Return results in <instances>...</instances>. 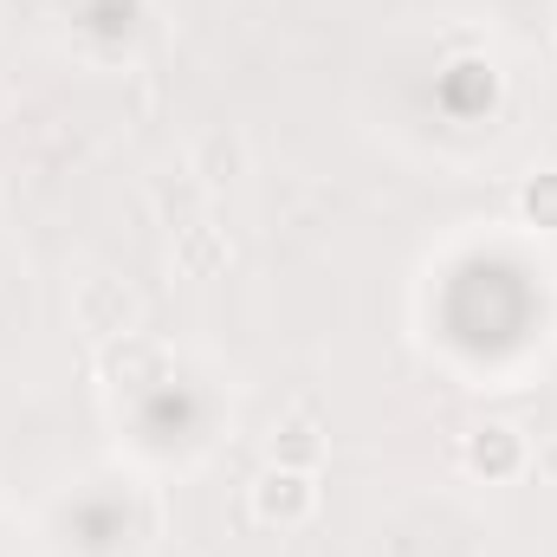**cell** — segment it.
I'll return each mask as SVG.
<instances>
[{
	"instance_id": "cell-1",
	"label": "cell",
	"mask_w": 557,
	"mask_h": 557,
	"mask_svg": "<svg viewBox=\"0 0 557 557\" xmlns=\"http://www.w3.org/2000/svg\"><path fill=\"white\" fill-rule=\"evenodd\" d=\"M493 441H473V467H512V441L506 428H486Z\"/></svg>"
}]
</instances>
